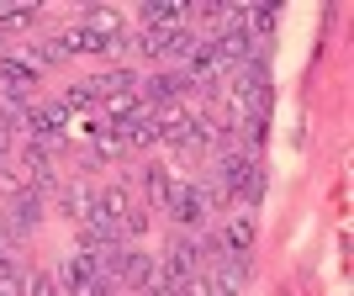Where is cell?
Masks as SVG:
<instances>
[{
	"mask_svg": "<svg viewBox=\"0 0 354 296\" xmlns=\"http://www.w3.org/2000/svg\"><path fill=\"white\" fill-rule=\"evenodd\" d=\"M138 80H143V74L127 69V64H111V69L90 74V85H95V95H101V106L106 101H122V95H138Z\"/></svg>",
	"mask_w": 354,
	"mask_h": 296,
	"instance_id": "8992f818",
	"label": "cell"
},
{
	"mask_svg": "<svg viewBox=\"0 0 354 296\" xmlns=\"http://www.w3.org/2000/svg\"><path fill=\"white\" fill-rule=\"evenodd\" d=\"M6 53H11V48H6V37H0V59H6Z\"/></svg>",
	"mask_w": 354,
	"mask_h": 296,
	"instance_id": "2e32d148",
	"label": "cell"
},
{
	"mask_svg": "<svg viewBox=\"0 0 354 296\" xmlns=\"http://www.w3.org/2000/svg\"><path fill=\"white\" fill-rule=\"evenodd\" d=\"M148 228H153V207H133L122 217V238H143Z\"/></svg>",
	"mask_w": 354,
	"mask_h": 296,
	"instance_id": "5bb4252c",
	"label": "cell"
},
{
	"mask_svg": "<svg viewBox=\"0 0 354 296\" xmlns=\"http://www.w3.org/2000/svg\"><path fill=\"white\" fill-rule=\"evenodd\" d=\"M159 259V281L169 286V291H180L185 281H196L201 275V254H196V233H175L169 243H164V254H153Z\"/></svg>",
	"mask_w": 354,
	"mask_h": 296,
	"instance_id": "277c9868",
	"label": "cell"
},
{
	"mask_svg": "<svg viewBox=\"0 0 354 296\" xmlns=\"http://www.w3.org/2000/svg\"><path fill=\"white\" fill-rule=\"evenodd\" d=\"M169 185H175V169H169V164H143V207H153L159 212V201L164 196H169Z\"/></svg>",
	"mask_w": 354,
	"mask_h": 296,
	"instance_id": "7c38bea8",
	"label": "cell"
},
{
	"mask_svg": "<svg viewBox=\"0 0 354 296\" xmlns=\"http://www.w3.org/2000/svg\"><path fill=\"white\" fill-rule=\"evenodd\" d=\"M64 296H117V286L101 275V259L90 249H74L64 259Z\"/></svg>",
	"mask_w": 354,
	"mask_h": 296,
	"instance_id": "5b68a950",
	"label": "cell"
},
{
	"mask_svg": "<svg viewBox=\"0 0 354 296\" xmlns=\"http://www.w3.org/2000/svg\"><path fill=\"white\" fill-rule=\"evenodd\" d=\"M0 90H21V95H37V90H43V69H32L21 53H6V59H0Z\"/></svg>",
	"mask_w": 354,
	"mask_h": 296,
	"instance_id": "52a82bcc",
	"label": "cell"
},
{
	"mask_svg": "<svg viewBox=\"0 0 354 296\" xmlns=\"http://www.w3.org/2000/svg\"><path fill=\"white\" fill-rule=\"evenodd\" d=\"M27 296H64V291H59V275H48V270L27 275Z\"/></svg>",
	"mask_w": 354,
	"mask_h": 296,
	"instance_id": "9a60e30c",
	"label": "cell"
},
{
	"mask_svg": "<svg viewBox=\"0 0 354 296\" xmlns=\"http://www.w3.org/2000/svg\"><path fill=\"white\" fill-rule=\"evenodd\" d=\"M185 6H191V0H148L143 11V27H180V21H185Z\"/></svg>",
	"mask_w": 354,
	"mask_h": 296,
	"instance_id": "8fae6325",
	"label": "cell"
},
{
	"mask_svg": "<svg viewBox=\"0 0 354 296\" xmlns=\"http://www.w3.org/2000/svg\"><path fill=\"white\" fill-rule=\"evenodd\" d=\"M64 37H69L74 53H101V59H122V53H133V32H127L122 11H106V6L85 11Z\"/></svg>",
	"mask_w": 354,
	"mask_h": 296,
	"instance_id": "6da1fadb",
	"label": "cell"
},
{
	"mask_svg": "<svg viewBox=\"0 0 354 296\" xmlns=\"http://www.w3.org/2000/svg\"><path fill=\"white\" fill-rule=\"evenodd\" d=\"M196 37H201V32H196L191 21H180V27H143L133 37V48L143 59H153V64H185L191 48H196Z\"/></svg>",
	"mask_w": 354,
	"mask_h": 296,
	"instance_id": "7a4b0ae2",
	"label": "cell"
},
{
	"mask_svg": "<svg viewBox=\"0 0 354 296\" xmlns=\"http://www.w3.org/2000/svg\"><path fill=\"white\" fill-rule=\"evenodd\" d=\"M59 212H64L69 222H85L90 212H95V185H85V180H69V185L59 191Z\"/></svg>",
	"mask_w": 354,
	"mask_h": 296,
	"instance_id": "9c48e42d",
	"label": "cell"
},
{
	"mask_svg": "<svg viewBox=\"0 0 354 296\" xmlns=\"http://www.w3.org/2000/svg\"><path fill=\"white\" fill-rule=\"evenodd\" d=\"M222 238H227V254H254V238H259V222L249 217V212H238V217L217 222Z\"/></svg>",
	"mask_w": 354,
	"mask_h": 296,
	"instance_id": "30bf717a",
	"label": "cell"
},
{
	"mask_svg": "<svg viewBox=\"0 0 354 296\" xmlns=\"http://www.w3.org/2000/svg\"><path fill=\"white\" fill-rule=\"evenodd\" d=\"M227 106L238 111H270V69H265V53H254L249 64H238L227 74Z\"/></svg>",
	"mask_w": 354,
	"mask_h": 296,
	"instance_id": "3957f363",
	"label": "cell"
},
{
	"mask_svg": "<svg viewBox=\"0 0 354 296\" xmlns=\"http://www.w3.org/2000/svg\"><path fill=\"white\" fill-rule=\"evenodd\" d=\"M69 59H74V48H69V37H64V32L27 48V64H32V69H64Z\"/></svg>",
	"mask_w": 354,
	"mask_h": 296,
	"instance_id": "ba28073f",
	"label": "cell"
},
{
	"mask_svg": "<svg viewBox=\"0 0 354 296\" xmlns=\"http://www.w3.org/2000/svg\"><path fill=\"white\" fill-rule=\"evenodd\" d=\"M37 6H27V0H16V6H0V37H11V32H32L37 27Z\"/></svg>",
	"mask_w": 354,
	"mask_h": 296,
	"instance_id": "4fadbf2b",
	"label": "cell"
}]
</instances>
